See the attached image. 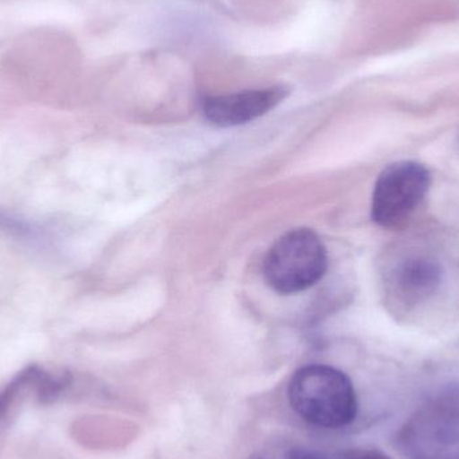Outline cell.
<instances>
[{
	"label": "cell",
	"instance_id": "6da1fadb",
	"mask_svg": "<svg viewBox=\"0 0 459 459\" xmlns=\"http://www.w3.org/2000/svg\"><path fill=\"white\" fill-rule=\"evenodd\" d=\"M288 398L293 411L316 428L339 430L358 417L353 383L334 367L310 364L297 369L289 383Z\"/></svg>",
	"mask_w": 459,
	"mask_h": 459
},
{
	"label": "cell",
	"instance_id": "7a4b0ae2",
	"mask_svg": "<svg viewBox=\"0 0 459 459\" xmlns=\"http://www.w3.org/2000/svg\"><path fill=\"white\" fill-rule=\"evenodd\" d=\"M398 446L407 459H459V382L439 388L410 417Z\"/></svg>",
	"mask_w": 459,
	"mask_h": 459
},
{
	"label": "cell",
	"instance_id": "3957f363",
	"mask_svg": "<svg viewBox=\"0 0 459 459\" xmlns=\"http://www.w3.org/2000/svg\"><path fill=\"white\" fill-rule=\"evenodd\" d=\"M328 269V254L317 234L296 229L283 234L272 246L264 262L267 285L281 294L307 290L317 283Z\"/></svg>",
	"mask_w": 459,
	"mask_h": 459
},
{
	"label": "cell",
	"instance_id": "277c9868",
	"mask_svg": "<svg viewBox=\"0 0 459 459\" xmlns=\"http://www.w3.org/2000/svg\"><path fill=\"white\" fill-rule=\"evenodd\" d=\"M431 187L425 164L403 160L383 169L372 194L371 217L383 229H398L411 218Z\"/></svg>",
	"mask_w": 459,
	"mask_h": 459
},
{
	"label": "cell",
	"instance_id": "5b68a950",
	"mask_svg": "<svg viewBox=\"0 0 459 459\" xmlns=\"http://www.w3.org/2000/svg\"><path fill=\"white\" fill-rule=\"evenodd\" d=\"M286 96L288 91L283 86H270L225 96L207 97L202 104V109L210 123L229 128L243 126L266 115L281 104Z\"/></svg>",
	"mask_w": 459,
	"mask_h": 459
},
{
	"label": "cell",
	"instance_id": "8992f818",
	"mask_svg": "<svg viewBox=\"0 0 459 459\" xmlns=\"http://www.w3.org/2000/svg\"><path fill=\"white\" fill-rule=\"evenodd\" d=\"M442 270L430 256L414 255L396 267L393 283L395 293L404 305H418L438 290Z\"/></svg>",
	"mask_w": 459,
	"mask_h": 459
},
{
	"label": "cell",
	"instance_id": "52a82bcc",
	"mask_svg": "<svg viewBox=\"0 0 459 459\" xmlns=\"http://www.w3.org/2000/svg\"><path fill=\"white\" fill-rule=\"evenodd\" d=\"M248 459H331L317 450L299 445H272L253 453Z\"/></svg>",
	"mask_w": 459,
	"mask_h": 459
},
{
	"label": "cell",
	"instance_id": "ba28073f",
	"mask_svg": "<svg viewBox=\"0 0 459 459\" xmlns=\"http://www.w3.org/2000/svg\"><path fill=\"white\" fill-rule=\"evenodd\" d=\"M337 459H391L385 453L375 449H353L342 453Z\"/></svg>",
	"mask_w": 459,
	"mask_h": 459
}]
</instances>
